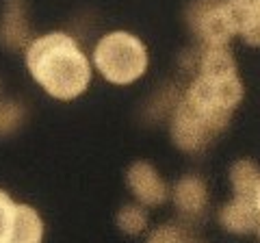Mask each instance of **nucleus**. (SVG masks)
Returning a JSON list of instances; mask_svg holds the SVG:
<instances>
[{
    "label": "nucleus",
    "instance_id": "f257e3e1",
    "mask_svg": "<svg viewBox=\"0 0 260 243\" xmlns=\"http://www.w3.org/2000/svg\"><path fill=\"white\" fill-rule=\"evenodd\" d=\"M26 66L42 89L59 100H74L91 80V66L74 37L48 33L26 50Z\"/></svg>",
    "mask_w": 260,
    "mask_h": 243
},
{
    "label": "nucleus",
    "instance_id": "f03ea898",
    "mask_svg": "<svg viewBox=\"0 0 260 243\" xmlns=\"http://www.w3.org/2000/svg\"><path fill=\"white\" fill-rule=\"evenodd\" d=\"M93 63L109 83L130 85L148 70V50L139 37L126 31H115L98 42Z\"/></svg>",
    "mask_w": 260,
    "mask_h": 243
},
{
    "label": "nucleus",
    "instance_id": "7ed1b4c3",
    "mask_svg": "<svg viewBox=\"0 0 260 243\" xmlns=\"http://www.w3.org/2000/svg\"><path fill=\"white\" fill-rule=\"evenodd\" d=\"M243 98V83L239 76H206L198 74V78L189 85L184 94V100L206 117L215 126L217 133H221L228 119H230L234 107Z\"/></svg>",
    "mask_w": 260,
    "mask_h": 243
},
{
    "label": "nucleus",
    "instance_id": "20e7f679",
    "mask_svg": "<svg viewBox=\"0 0 260 243\" xmlns=\"http://www.w3.org/2000/svg\"><path fill=\"white\" fill-rule=\"evenodd\" d=\"M191 26L206 46H225L239 35L230 0H198L189 13Z\"/></svg>",
    "mask_w": 260,
    "mask_h": 243
},
{
    "label": "nucleus",
    "instance_id": "39448f33",
    "mask_svg": "<svg viewBox=\"0 0 260 243\" xmlns=\"http://www.w3.org/2000/svg\"><path fill=\"white\" fill-rule=\"evenodd\" d=\"M44 222L28 204H15L0 189V243H42Z\"/></svg>",
    "mask_w": 260,
    "mask_h": 243
},
{
    "label": "nucleus",
    "instance_id": "423d86ee",
    "mask_svg": "<svg viewBox=\"0 0 260 243\" xmlns=\"http://www.w3.org/2000/svg\"><path fill=\"white\" fill-rule=\"evenodd\" d=\"M217 135L215 126L206 117H202L184 98L176 107L172 119V137L174 143L184 152H200L213 141Z\"/></svg>",
    "mask_w": 260,
    "mask_h": 243
},
{
    "label": "nucleus",
    "instance_id": "0eeeda50",
    "mask_svg": "<svg viewBox=\"0 0 260 243\" xmlns=\"http://www.w3.org/2000/svg\"><path fill=\"white\" fill-rule=\"evenodd\" d=\"M128 187L145 206H158L167 200V187L158 172L145 161H137L128 169Z\"/></svg>",
    "mask_w": 260,
    "mask_h": 243
},
{
    "label": "nucleus",
    "instance_id": "6e6552de",
    "mask_svg": "<svg viewBox=\"0 0 260 243\" xmlns=\"http://www.w3.org/2000/svg\"><path fill=\"white\" fill-rule=\"evenodd\" d=\"M219 222L225 230L237 232V234H247L251 230L260 228V210L256 202H247V200H237L234 198L232 202L221 208L219 213Z\"/></svg>",
    "mask_w": 260,
    "mask_h": 243
},
{
    "label": "nucleus",
    "instance_id": "1a4fd4ad",
    "mask_svg": "<svg viewBox=\"0 0 260 243\" xmlns=\"http://www.w3.org/2000/svg\"><path fill=\"white\" fill-rule=\"evenodd\" d=\"M230 183L237 200H247L258 204V189H260V169L254 161L241 159L230 169Z\"/></svg>",
    "mask_w": 260,
    "mask_h": 243
},
{
    "label": "nucleus",
    "instance_id": "9d476101",
    "mask_svg": "<svg viewBox=\"0 0 260 243\" xmlns=\"http://www.w3.org/2000/svg\"><path fill=\"white\" fill-rule=\"evenodd\" d=\"M174 202L184 213H202L208 202L206 185L198 176H186L176 183L174 187Z\"/></svg>",
    "mask_w": 260,
    "mask_h": 243
},
{
    "label": "nucleus",
    "instance_id": "9b49d317",
    "mask_svg": "<svg viewBox=\"0 0 260 243\" xmlns=\"http://www.w3.org/2000/svg\"><path fill=\"white\" fill-rule=\"evenodd\" d=\"M200 74L206 76H239L237 61L225 46H206L200 56Z\"/></svg>",
    "mask_w": 260,
    "mask_h": 243
},
{
    "label": "nucleus",
    "instance_id": "f8f14e48",
    "mask_svg": "<svg viewBox=\"0 0 260 243\" xmlns=\"http://www.w3.org/2000/svg\"><path fill=\"white\" fill-rule=\"evenodd\" d=\"M145 224H148V217H145V210L141 206H135V204L124 206L117 215V226L128 234L143 232Z\"/></svg>",
    "mask_w": 260,
    "mask_h": 243
},
{
    "label": "nucleus",
    "instance_id": "ddd939ff",
    "mask_svg": "<svg viewBox=\"0 0 260 243\" xmlns=\"http://www.w3.org/2000/svg\"><path fill=\"white\" fill-rule=\"evenodd\" d=\"M230 7H232L234 18H237L239 35L245 24L260 22V0H230Z\"/></svg>",
    "mask_w": 260,
    "mask_h": 243
},
{
    "label": "nucleus",
    "instance_id": "4468645a",
    "mask_svg": "<svg viewBox=\"0 0 260 243\" xmlns=\"http://www.w3.org/2000/svg\"><path fill=\"white\" fill-rule=\"evenodd\" d=\"M145 243H184V237L174 226H162V228L154 230Z\"/></svg>",
    "mask_w": 260,
    "mask_h": 243
},
{
    "label": "nucleus",
    "instance_id": "2eb2a0df",
    "mask_svg": "<svg viewBox=\"0 0 260 243\" xmlns=\"http://www.w3.org/2000/svg\"><path fill=\"white\" fill-rule=\"evenodd\" d=\"M258 210H260V189H258Z\"/></svg>",
    "mask_w": 260,
    "mask_h": 243
},
{
    "label": "nucleus",
    "instance_id": "dca6fc26",
    "mask_svg": "<svg viewBox=\"0 0 260 243\" xmlns=\"http://www.w3.org/2000/svg\"><path fill=\"white\" fill-rule=\"evenodd\" d=\"M258 232H260V228H258Z\"/></svg>",
    "mask_w": 260,
    "mask_h": 243
}]
</instances>
